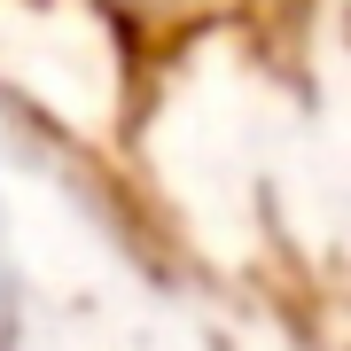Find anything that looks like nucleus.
<instances>
[{
  "label": "nucleus",
  "instance_id": "nucleus-1",
  "mask_svg": "<svg viewBox=\"0 0 351 351\" xmlns=\"http://www.w3.org/2000/svg\"><path fill=\"white\" fill-rule=\"evenodd\" d=\"M47 8H63L71 24L110 55L117 110L133 117L188 63L234 47V39H258L289 0H47Z\"/></svg>",
  "mask_w": 351,
  "mask_h": 351
}]
</instances>
